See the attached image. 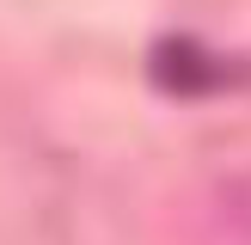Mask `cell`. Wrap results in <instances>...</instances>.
Instances as JSON below:
<instances>
[{
  "label": "cell",
  "instance_id": "cell-1",
  "mask_svg": "<svg viewBox=\"0 0 251 245\" xmlns=\"http://www.w3.org/2000/svg\"><path fill=\"white\" fill-rule=\"evenodd\" d=\"M153 74L172 86V92H208V86H227V80H233V68L208 61L202 43H178V37H172V43H159Z\"/></svg>",
  "mask_w": 251,
  "mask_h": 245
},
{
  "label": "cell",
  "instance_id": "cell-2",
  "mask_svg": "<svg viewBox=\"0 0 251 245\" xmlns=\"http://www.w3.org/2000/svg\"><path fill=\"white\" fill-rule=\"evenodd\" d=\"M227 215L239 220V227L251 233V178H239V184H227Z\"/></svg>",
  "mask_w": 251,
  "mask_h": 245
}]
</instances>
